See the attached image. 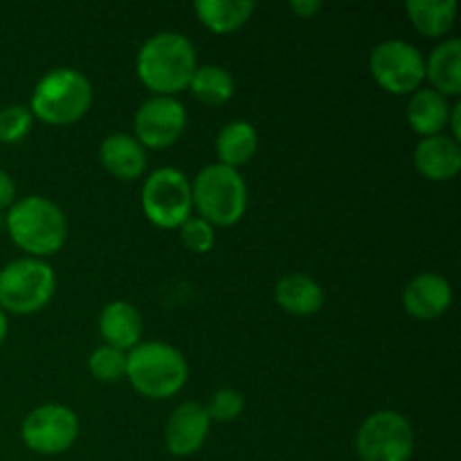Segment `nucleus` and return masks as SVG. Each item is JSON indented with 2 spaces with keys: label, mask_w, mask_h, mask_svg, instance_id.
<instances>
[{
  "label": "nucleus",
  "mask_w": 461,
  "mask_h": 461,
  "mask_svg": "<svg viewBox=\"0 0 461 461\" xmlns=\"http://www.w3.org/2000/svg\"><path fill=\"white\" fill-rule=\"evenodd\" d=\"M180 239H183L185 248L189 252H196V255H205L212 252V248L216 246V234L207 221L198 219V216H189L183 225H180Z\"/></svg>",
  "instance_id": "27"
},
{
  "label": "nucleus",
  "mask_w": 461,
  "mask_h": 461,
  "mask_svg": "<svg viewBox=\"0 0 461 461\" xmlns=\"http://www.w3.org/2000/svg\"><path fill=\"white\" fill-rule=\"evenodd\" d=\"M93 104V86L84 72L75 68H54L34 86L30 113L34 120L50 126H68L79 122Z\"/></svg>",
  "instance_id": "5"
},
{
  "label": "nucleus",
  "mask_w": 461,
  "mask_h": 461,
  "mask_svg": "<svg viewBox=\"0 0 461 461\" xmlns=\"http://www.w3.org/2000/svg\"><path fill=\"white\" fill-rule=\"evenodd\" d=\"M189 90L201 104L219 108L234 97L237 84H234V77L230 75V70H225L223 66H216V63H210V66L196 68L192 81H189Z\"/></svg>",
  "instance_id": "23"
},
{
  "label": "nucleus",
  "mask_w": 461,
  "mask_h": 461,
  "mask_svg": "<svg viewBox=\"0 0 461 461\" xmlns=\"http://www.w3.org/2000/svg\"><path fill=\"white\" fill-rule=\"evenodd\" d=\"M7 333H9V320H7V313H5V311L0 309V347H3V342L7 340Z\"/></svg>",
  "instance_id": "31"
},
{
  "label": "nucleus",
  "mask_w": 461,
  "mask_h": 461,
  "mask_svg": "<svg viewBox=\"0 0 461 461\" xmlns=\"http://www.w3.org/2000/svg\"><path fill=\"white\" fill-rule=\"evenodd\" d=\"M32 126H34V115L23 104L0 108V142L3 144L23 142L30 135Z\"/></svg>",
  "instance_id": "25"
},
{
  "label": "nucleus",
  "mask_w": 461,
  "mask_h": 461,
  "mask_svg": "<svg viewBox=\"0 0 461 461\" xmlns=\"http://www.w3.org/2000/svg\"><path fill=\"white\" fill-rule=\"evenodd\" d=\"M255 9L257 5L252 0H198L194 3V12L201 25L214 34H232L241 30L252 18Z\"/></svg>",
  "instance_id": "21"
},
{
  "label": "nucleus",
  "mask_w": 461,
  "mask_h": 461,
  "mask_svg": "<svg viewBox=\"0 0 461 461\" xmlns=\"http://www.w3.org/2000/svg\"><path fill=\"white\" fill-rule=\"evenodd\" d=\"M99 162L117 180H138L147 171V149L129 133H113L99 147Z\"/></svg>",
  "instance_id": "15"
},
{
  "label": "nucleus",
  "mask_w": 461,
  "mask_h": 461,
  "mask_svg": "<svg viewBox=\"0 0 461 461\" xmlns=\"http://www.w3.org/2000/svg\"><path fill=\"white\" fill-rule=\"evenodd\" d=\"M405 12L419 34L428 39H444L455 25L457 3L455 0H408Z\"/></svg>",
  "instance_id": "22"
},
{
  "label": "nucleus",
  "mask_w": 461,
  "mask_h": 461,
  "mask_svg": "<svg viewBox=\"0 0 461 461\" xmlns=\"http://www.w3.org/2000/svg\"><path fill=\"white\" fill-rule=\"evenodd\" d=\"M403 309L414 320H437L453 306V286L439 273H421L403 291Z\"/></svg>",
  "instance_id": "13"
},
{
  "label": "nucleus",
  "mask_w": 461,
  "mask_h": 461,
  "mask_svg": "<svg viewBox=\"0 0 461 461\" xmlns=\"http://www.w3.org/2000/svg\"><path fill=\"white\" fill-rule=\"evenodd\" d=\"M187 126V108L176 97L165 95H153L142 106L138 108L133 117V138L144 149H162L174 147L185 133Z\"/></svg>",
  "instance_id": "11"
},
{
  "label": "nucleus",
  "mask_w": 461,
  "mask_h": 461,
  "mask_svg": "<svg viewBox=\"0 0 461 461\" xmlns=\"http://www.w3.org/2000/svg\"><path fill=\"white\" fill-rule=\"evenodd\" d=\"M192 183L174 167H160L142 185V212L151 225L176 230L192 216Z\"/></svg>",
  "instance_id": "7"
},
{
  "label": "nucleus",
  "mask_w": 461,
  "mask_h": 461,
  "mask_svg": "<svg viewBox=\"0 0 461 461\" xmlns=\"http://www.w3.org/2000/svg\"><path fill=\"white\" fill-rule=\"evenodd\" d=\"M187 378L189 365L185 356L162 340L140 342L126 354V381L144 399H171L187 385Z\"/></svg>",
  "instance_id": "3"
},
{
  "label": "nucleus",
  "mask_w": 461,
  "mask_h": 461,
  "mask_svg": "<svg viewBox=\"0 0 461 461\" xmlns=\"http://www.w3.org/2000/svg\"><path fill=\"white\" fill-rule=\"evenodd\" d=\"M275 302L291 315H315L324 306V288L304 273H288L275 284Z\"/></svg>",
  "instance_id": "17"
},
{
  "label": "nucleus",
  "mask_w": 461,
  "mask_h": 461,
  "mask_svg": "<svg viewBox=\"0 0 461 461\" xmlns=\"http://www.w3.org/2000/svg\"><path fill=\"white\" fill-rule=\"evenodd\" d=\"M257 149H259V133L246 120L228 122L221 129V133L216 135L219 165L230 167V169H239V167L248 165L257 156Z\"/></svg>",
  "instance_id": "20"
},
{
  "label": "nucleus",
  "mask_w": 461,
  "mask_h": 461,
  "mask_svg": "<svg viewBox=\"0 0 461 461\" xmlns=\"http://www.w3.org/2000/svg\"><path fill=\"white\" fill-rule=\"evenodd\" d=\"M23 444L39 455H61L79 437V417L61 403H45L32 410L21 426Z\"/></svg>",
  "instance_id": "10"
},
{
  "label": "nucleus",
  "mask_w": 461,
  "mask_h": 461,
  "mask_svg": "<svg viewBox=\"0 0 461 461\" xmlns=\"http://www.w3.org/2000/svg\"><path fill=\"white\" fill-rule=\"evenodd\" d=\"M210 417L205 412V405L196 401H185L165 426V446L174 457H192L205 446L210 435Z\"/></svg>",
  "instance_id": "12"
},
{
  "label": "nucleus",
  "mask_w": 461,
  "mask_h": 461,
  "mask_svg": "<svg viewBox=\"0 0 461 461\" xmlns=\"http://www.w3.org/2000/svg\"><path fill=\"white\" fill-rule=\"evenodd\" d=\"M414 167L432 183H448L461 171V144L450 135L423 138L414 149Z\"/></svg>",
  "instance_id": "14"
},
{
  "label": "nucleus",
  "mask_w": 461,
  "mask_h": 461,
  "mask_svg": "<svg viewBox=\"0 0 461 461\" xmlns=\"http://www.w3.org/2000/svg\"><path fill=\"white\" fill-rule=\"evenodd\" d=\"M360 461H410L414 453V430L396 410H378L360 423L356 432Z\"/></svg>",
  "instance_id": "9"
},
{
  "label": "nucleus",
  "mask_w": 461,
  "mask_h": 461,
  "mask_svg": "<svg viewBox=\"0 0 461 461\" xmlns=\"http://www.w3.org/2000/svg\"><path fill=\"white\" fill-rule=\"evenodd\" d=\"M5 230L14 246L34 259L57 255L68 241L66 214L45 196L18 198L5 214Z\"/></svg>",
  "instance_id": "2"
},
{
  "label": "nucleus",
  "mask_w": 461,
  "mask_h": 461,
  "mask_svg": "<svg viewBox=\"0 0 461 461\" xmlns=\"http://www.w3.org/2000/svg\"><path fill=\"white\" fill-rule=\"evenodd\" d=\"M448 126L450 131H453V135L450 138L453 140H461V104H453V108H450V120H448Z\"/></svg>",
  "instance_id": "30"
},
{
  "label": "nucleus",
  "mask_w": 461,
  "mask_h": 461,
  "mask_svg": "<svg viewBox=\"0 0 461 461\" xmlns=\"http://www.w3.org/2000/svg\"><path fill=\"white\" fill-rule=\"evenodd\" d=\"M450 102L448 97L439 95L432 88H419L417 93L410 95L405 117L412 131L423 138H435L441 135L448 126L450 120Z\"/></svg>",
  "instance_id": "18"
},
{
  "label": "nucleus",
  "mask_w": 461,
  "mask_h": 461,
  "mask_svg": "<svg viewBox=\"0 0 461 461\" xmlns=\"http://www.w3.org/2000/svg\"><path fill=\"white\" fill-rule=\"evenodd\" d=\"M16 203V185L7 171L0 169V212L9 210Z\"/></svg>",
  "instance_id": "28"
},
{
  "label": "nucleus",
  "mask_w": 461,
  "mask_h": 461,
  "mask_svg": "<svg viewBox=\"0 0 461 461\" xmlns=\"http://www.w3.org/2000/svg\"><path fill=\"white\" fill-rule=\"evenodd\" d=\"M192 207L212 228H232L246 216L248 185L241 171L207 165L192 180Z\"/></svg>",
  "instance_id": "4"
},
{
  "label": "nucleus",
  "mask_w": 461,
  "mask_h": 461,
  "mask_svg": "<svg viewBox=\"0 0 461 461\" xmlns=\"http://www.w3.org/2000/svg\"><path fill=\"white\" fill-rule=\"evenodd\" d=\"M243 408H246V399H243L241 392L234 390V387H221V390H216L210 396V401L205 405V412L210 417V421L230 423L241 417Z\"/></svg>",
  "instance_id": "26"
},
{
  "label": "nucleus",
  "mask_w": 461,
  "mask_h": 461,
  "mask_svg": "<svg viewBox=\"0 0 461 461\" xmlns=\"http://www.w3.org/2000/svg\"><path fill=\"white\" fill-rule=\"evenodd\" d=\"M369 72L385 93L403 97L423 88L426 57L408 41L387 39L369 54Z\"/></svg>",
  "instance_id": "8"
},
{
  "label": "nucleus",
  "mask_w": 461,
  "mask_h": 461,
  "mask_svg": "<svg viewBox=\"0 0 461 461\" xmlns=\"http://www.w3.org/2000/svg\"><path fill=\"white\" fill-rule=\"evenodd\" d=\"M88 372L102 383H115L120 378H126V351L108 345L97 347L88 356Z\"/></svg>",
  "instance_id": "24"
},
{
  "label": "nucleus",
  "mask_w": 461,
  "mask_h": 461,
  "mask_svg": "<svg viewBox=\"0 0 461 461\" xmlns=\"http://www.w3.org/2000/svg\"><path fill=\"white\" fill-rule=\"evenodd\" d=\"M426 79L430 88L444 97H459L461 93V41L446 39L428 54Z\"/></svg>",
  "instance_id": "19"
},
{
  "label": "nucleus",
  "mask_w": 461,
  "mask_h": 461,
  "mask_svg": "<svg viewBox=\"0 0 461 461\" xmlns=\"http://www.w3.org/2000/svg\"><path fill=\"white\" fill-rule=\"evenodd\" d=\"M196 68V48L178 32H158L149 36L135 59V72L144 88L165 97H176L187 90Z\"/></svg>",
  "instance_id": "1"
},
{
  "label": "nucleus",
  "mask_w": 461,
  "mask_h": 461,
  "mask_svg": "<svg viewBox=\"0 0 461 461\" xmlns=\"http://www.w3.org/2000/svg\"><path fill=\"white\" fill-rule=\"evenodd\" d=\"M57 293V275L45 259L21 257L0 268V309L14 315L43 311Z\"/></svg>",
  "instance_id": "6"
},
{
  "label": "nucleus",
  "mask_w": 461,
  "mask_h": 461,
  "mask_svg": "<svg viewBox=\"0 0 461 461\" xmlns=\"http://www.w3.org/2000/svg\"><path fill=\"white\" fill-rule=\"evenodd\" d=\"M99 333L108 347L129 354L142 340V315L126 300L108 302L99 313Z\"/></svg>",
  "instance_id": "16"
},
{
  "label": "nucleus",
  "mask_w": 461,
  "mask_h": 461,
  "mask_svg": "<svg viewBox=\"0 0 461 461\" xmlns=\"http://www.w3.org/2000/svg\"><path fill=\"white\" fill-rule=\"evenodd\" d=\"M322 9V3H315V0H293L291 12L300 18H311Z\"/></svg>",
  "instance_id": "29"
}]
</instances>
